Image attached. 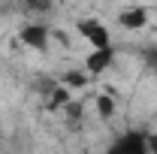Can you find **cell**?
I'll use <instances>...</instances> for the list:
<instances>
[{"label":"cell","mask_w":157,"mask_h":154,"mask_svg":"<svg viewBox=\"0 0 157 154\" xmlns=\"http://www.w3.org/2000/svg\"><path fill=\"white\" fill-rule=\"evenodd\" d=\"M52 39H58L60 45H70V37H67V33H63V30H58V27H55V30H52Z\"/></svg>","instance_id":"cell-12"},{"label":"cell","mask_w":157,"mask_h":154,"mask_svg":"<svg viewBox=\"0 0 157 154\" xmlns=\"http://www.w3.org/2000/svg\"><path fill=\"white\" fill-rule=\"evenodd\" d=\"M76 33L91 45V52H94V48H109V45H112V30H109L100 18H91V15L76 21Z\"/></svg>","instance_id":"cell-2"},{"label":"cell","mask_w":157,"mask_h":154,"mask_svg":"<svg viewBox=\"0 0 157 154\" xmlns=\"http://www.w3.org/2000/svg\"><path fill=\"white\" fill-rule=\"evenodd\" d=\"M103 154H151L148 151V130H139V127L121 130L118 136H112L109 148Z\"/></svg>","instance_id":"cell-1"},{"label":"cell","mask_w":157,"mask_h":154,"mask_svg":"<svg viewBox=\"0 0 157 154\" xmlns=\"http://www.w3.org/2000/svg\"><path fill=\"white\" fill-rule=\"evenodd\" d=\"M142 60L157 73V45H145V48H142Z\"/></svg>","instance_id":"cell-10"},{"label":"cell","mask_w":157,"mask_h":154,"mask_svg":"<svg viewBox=\"0 0 157 154\" xmlns=\"http://www.w3.org/2000/svg\"><path fill=\"white\" fill-rule=\"evenodd\" d=\"M151 21V9L148 6H124L118 12V24L124 30H145Z\"/></svg>","instance_id":"cell-5"},{"label":"cell","mask_w":157,"mask_h":154,"mask_svg":"<svg viewBox=\"0 0 157 154\" xmlns=\"http://www.w3.org/2000/svg\"><path fill=\"white\" fill-rule=\"evenodd\" d=\"M70 103H73V91L63 88V85H55L52 94H48V100H45V109L48 112H63Z\"/></svg>","instance_id":"cell-6"},{"label":"cell","mask_w":157,"mask_h":154,"mask_svg":"<svg viewBox=\"0 0 157 154\" xmlns=\"http://www.w3.org/2000/svg\"><path fill=\"white\" fill-rule=\"evenodd\" d=\"M60 85H63V88H70V91H82V88H88V85H91V76H88L85 70L73 67V70H67V73L60 76Z\"/></svg>","instance_id":"cell-7"},{"label":"cell","mask_w":157,"mask_h":154,"mask_svg":"<svg viewBox=\"0 0 157 154\" xmlns=\"http://www.w3.org/2000/svg\"><path fill=\"white\" fill-rule=\"evenodd\" d=\"M148 151L157 154V133H148Z\"/></svg>","instance_id":"cell-13"},{"label":"cell","mask_w":157,"mask_h":154,"mask_svg":"<svg viewBox=\"0 0 157 154\" xmlns=\"http://www.w3.org/2000/svg\"><path fill=\"white\" fill-rule=\"evenodd\" d=\"M18 42L24 48H33V52H48V45H52V27L42 24V21H27V24H21V30H18Z\"/></svg>","instance_id":"cell-3"},{"label":"cell","mask_w":157,"mask_h":154,"mask_svg":"<svg viewBox=\"0 0 157 154\" xmlns=\"http://www.w3.org/2000/svg\"><path fill=\"white\" fill-rule=\"evenodd\" d=\"M63 112H67V118H70V121H76V118H82V100H73V103H70V106H67V109H63Z\"/></svg>","instance_id":"cell-11"},{"label":"cell","mask_w":157,"mask_h":154,"mask_svg":"<svg viewBox=\"0 0 157 154\" xmlns=\"http://www.w3.org/2000/svg\"><path fill=\"white\" fill-rule=\"evenodd\" d=\"M151 15H154V21H157V3H154V6H151Z\"/></svg>","instance_id":"cell-14"},{"label":"cell","mask_w":157,"mask_h":154,"mask_svg":"<svg viewBox=\"0 0 157 154\" xmlns=\"http://www.w3.org/2000/svg\"><path fill=\"white\" fill-rule=\"evenodd\" d=\"M112 64H115V45H109V48H94V52L85 58L82 70L94 79V76H103V73H106Z\"/></svg>","instance_id":"cell-4"},{"label":"cell","mask_w":157,"mask_h":154,"mask_svg":"<svg viewBox=\"0 0 157 154\" xmlns=\"http://www.w3.org/2000/svg\"><path fill=\"white\" fill-rule=\"evenodd\" d=\"M18 6L24 15H45V12H52L55 0H18Z\"/></svg>","instance_id":"cell-9"},{"label":"cell","mask_w":157,"mask_h":154,"mask_svg":"<svg viewBox=\"0 0 157 154\" xmlns=\"http://www.w3.org/2000/svg\"><path fill=\"white\" fill-rule=\"evenodd\" d=\"M94 109H97V115L103 118V121H109V118L118 112V103L112 94H97L94 97Z\"/></svg>","instance_id":"cell-8"}]
</instances>
